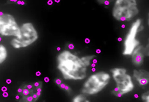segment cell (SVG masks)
I'll return each instance as SVG.
<instances>
[{
    "label": "cell",
    "mask_w": 149,
    "mask_h": 102,
    "mask_svg": "<svg viewBox=\"0 0 149 102\" xmlns=\"http://www.w3.org/2000/svg\"><path fill=\"white\" fill-rule=\"evenodd\" d=\"M58 69L66 80H82L86 76L87 67L77 56L65 50L57 57Z\"/></svg>",
    "instance_id": "1"
},
{
    "label": "cell",
    "mask_w": 149,
    "mask_h": 102,
    "mask_svg": "<svg viewBox=\"0 0 149 102\" xmlns=\"http://www.w3.org/2000/svg\"><path fill=\"white\" fill-rule=\"evenodd\" d=\"M111 72L116 84V87L111 91L113 95L117 97H121L133 90L134 84L126 69L114 68L112 69Z\"/></svg>",
    "instance_id": "2"
},
{
    "label": "cell",
    "mask_w": 149,
    "mask_h": 102,
    "mask_svg": "<svg viewBox=\"0 0 149 102\" xmlns=\"http://www.w3.org/2000/svg\"><path fill=\"white\" fill-rule=\"evenodd\" d=\"M110 74L101 71L92 74L85 81L81 92L86 95L97 94L100 92L109 83Z\"/></svg>",
    "instance_id": "3"
},
{
    "label": "cell",
    "mask_w": 149,
    "mask_h": 102,
    "mask_svg": "<svg viewBox=\"0 0 149 102\" xmlns=\"http://www.w3.org/2000/svg\"><path fill=\"white\" fill-rule=\"evenodd\" d=\"M139 12L136 0H116L112 14L116 20L124 22L131 20Z\"/></svg>",
    "instance_id": "4"
},
{
    "label": "cell",
    "mask_w": 149,
    "mask_h": 102,
    "mask_svg": "<svg viewBox=\"0 0 149 102\" xmlns=\"http://www.w3.org/2000/svg\"><path fill=\"white\" fill-rule=\"evenodd\" d=\"M21 35L19 38L12 40L10 44L15 49L25 48L30 45L38 39L37 30L32 23L26 22L20 27Z\"/></svg>",
    "instance_id": "5"
},
{
    "label": "cell",
    "mask_w": 149,
    "mask_h": 102,
    "mask_svg": "<svg viewBox=\"0 0 149 102\" xmlns=\"http://www.w3.org/2000/svg\"><path fill=\"white\" fill-rule=\"evenodd\" d=\"M0 35L16 38L20 36V28L12 14L0 12Z\"/></svg>",
    "instance_id": "6"
},
{
    "label": "cell",
    "mask_w": 149,
    "mask_h": 102,
    "mask_svg": "<svg viewBox=\"0 0 149 102\" xmlns=\"http://www.w3.org/2000/svg\"><path fill=\"white\" fill-rule=\"evenodd\" d=\"M141 21L137 19L132 25L124 42L123 55L125 56L131 55L133 51L140 45V42L136 39L138 28L141 26Z\"/></svg>",
    "instance_id": "7"
},
{
    "label": "cell",
    "mask_w": 149,
    "mask_h": 102,
    "mask_svg": "<svg viewBox=\"0 0 149 102\" xmlns=\"http://www.w3.org/2000/svg\"><path fill=\"white\" fill-rule=\"evenodd\" d=\"M149 46L146 47L143 46H138L131 54V60L133 64L135 67H140L144 62L146 56L149 55Z\"/></svg>",
    "instance_id": "8"
},
{
    "label": "cell",
    "mask_w": 149,
    "mask_h": 102,
    "mask_svg": "<svg viewBox=\"0 0 149 102\" xmlns=\"http://www.w3.org/2000/svg\"><path fill=\"white\" fill-rule=\"evenodd\" d=\"M134 79L140 85H147L149 82V72L144 70H135L133 71Z\"/></svg>",
    "instance_id": "9"
},
{
    "label": "cell",
    "mask_w": 149,
    "mask_h": 102,
    "mask_svg": "<svg viewBox=\"0 0 149 102\" xmlns=\"http://www.w3.org/2000/svg\"><path fill=\"white\" fill-rule=\"evenodd\" d=\"M7 49L3 45L0 44V64L5 61L7 57Z\"/></svg>",
    "instance_id": "10"
},
{
    "label": "cell",
    "mask_w": 149,
    "mask_h": 102,
    "mask_svg": "<svg viewBox=\"0 0 149 102\" xmlns=\"http://www.w3.org/2000/svg\"><path fill=\"white\" fill-rule=\"evenodd\" d=\"M95 55H88L82 57L81 58L84 64L87 67L91 65V61L95 59Z\"/></svg>",
    "instance_id": "11"
},
{
    "label": "cell",
    "mask_w": 149,
    "mask_h": 102,
    "mask_svg": "<svg viewBox=\"0 0 149 102\" xmlns=\"http://www.w3.org/2000/svg\"><path fill=\"white\" fill-rule=\"evenodd\" d=\"M87 101H89L87 100L86 95L82 93L81 94L77 95L74 98L73 100V102H83Z\"/></svg>",
    "instance_id": "12"
},
{
    "label": "cell",
    "mask_w": 149,
    "mask_h": 102,
    "mask_svg": "<svg viewBox=\"0 0 149 102\" xmlns=\"http://www.w3.org/2000/svg\"><path fill=\"white\" fill-rule=\"evenodd\" d=\"M34 89L30 90L24 87L23 88L22 92L20 94L22 95L23 97H26L29 95H32L34 94L33 90Z\"/></svg>",
    "instance_id": "13"
},
{
    "label": "cell",
    "mask_w": 149,
    "mask_h": 102,
    "mask_svg": "<svg viewBox=\"0 0 149 102\" xmlns=\"http://www.w3.org/2000/svg\"><path fill=\"white\" fill-rule=\"evenodd\" d=\"M141 99L143 101L149 102V92L148 91L142 94L141 95Z\"/></svg>",
    "instance_id": "14"
},
{
    "label": "cell",
    "mask_w": 149,
    "mask_h": 102,
    "mask_svg": "<svg viewBox=\"0 0 149 102\" xmlns=\"http://www.w3.org/2000/svg\"><path fill=\"white\" fill-rule=\"evenodd\" d=\"M24 101H27L31 102L34 101V99L32 95H29L26 97H23Z\"/></svg>",
    "instance_id": "15"
},
{
    "label": "cell",
    "mask_w": 149,
    "mask_h": 102,
    "mask_svg": "<svg viewBox=\"0 0 149 102\" xmlns=\"http://www.w3.org/2000/svg\"><path fill=\"white\" fill-rule=\"evenodd\" d=\"M97 1L100 4L103 5L106 1H108V0H97Z\"/></svg>",
    "instance_id": "16"
},
{
    "label": "cell",
    "mask_w": 149,
    "mask_h": 102,
    "mask_svg": "<svg viewBox=\"0 0 149 102\" xmlns=\"http://www.w3.org/2000/svg\"><path fill=\"white\" fill-rule=\"evenodd\" d=\"M26 88L30 90L33 89L34 88V86L33 85L29 84L26 86Z\"/></svg>",
    "instance_id": "17"
},
{
    "label": "cell",
    "mask_w": 149,
    "mask_h": 102,
    "mask_svg": "<svg viewBox=\"0 0 149 102\" xmlns=\"http://www.w3.org/2000/svg\"><path fill=\"white\" fill-rule=\"evenodd\" d=\"M32 96L33 98V99H34V101H35L37 99H38V98L39 97L38 96H37V94L36 93H34L32 95Z\"/></svg>",
    "instance_id": "18"
},
{
    "label": "cell",
    "mask_w": 149,
    "mask_h": 102,
    "mask_svg": "<svg viewBox=\"0 0 149 102\" xmlns=\"http://www.w3.org/2000/svg\"><path fill=\"white\" fill-rule=\"evenodd\" d=\"M56 83L57 85H60L62 83V81L60 79H57L56 80Z\"/></svg>",
    "instance_id": "19"
},
{
    "label": "cell",
    "mask_w": 149,
    "mask_h": 102,
    "mask_svg": "<svg viewBox=\"0 0 149 102\" xmlns=\"http://www.w3.org/2000/svg\"><path fill=\"white\" fill-rule=\"evenodd\" d=\"M40 83H39V82H36L35 83H34V87H35V88H37V87H39L40 85V84H41Z\"/></svg>",
    "instance_id": "20"
},
{
    "label": "cell",
    "mask_w": 149,
    "mask_h": 102,
    "mask_svg": "<svg viewBox=\"0 0 149 102\" xmlns=\"http://www.w3.org/2000/svg\"><path fill=\"white\" fill-rule=\"evenodd\" d=\"M68 47L69 49H70V50H72L73 49H74V45L70 43V44L69 45Z\"/></svg>",
    "instance_id": "21"
},
{
    "label": "cell",
    "mask_w": 149,
    "mask_h": 102,
    "mask_svg": "<svg viewBox=\"0 0 149 102\" xmlns=\"http://www.w3.org/2000/svg\"><path fill=\"white\" fill-rule=\"evenodd\" d=\"M44 81L45 82H46V83H48L50 81V79H49V77H45L44 79Z\"/></svg>",
    "instance_id": "22"
},
{
    "label": "cell",
    "mask_w": 149,
    "mask_h": 102,
    "mask_svg": "<svg viewBox=\"0 0 149 102\" xmlns=\"http://www.w3.org/2000/svg\"><path fill=\"white\" fill-rule=\"evenodd\" d=\"M65 86H66V85L63 83H61V84L60 85V87H61V88L63 89L65 88Z\"/></svg>",
    "instance_id": "23"
},
{
    "label": "cell",
    "mask_w": 149,
    "mask_h": 102,
    "mask_svg": "<svg viewBox=\"0 0 149 102\" xmlns=\"http://www.w3.org/2000/svg\"><path fill=\"white\" fill-rule=\"evenodd\" d=\"M64 89H65V90L66 91H69L70 90V87H69V86L66 85L65 86V88Z\"/></svg>",
    "instance_id": "24"
},
{
    "label": "cell",
    "mask_w": 149,
    "mask_h": 102,
    "mask_svg": "<svg viewBox=\"0 0 149 102\" xmlns=\"http://www.w3.org/2000/svg\"><path fill=\"white\" fill-rule=\"evenodd\" d=\"M41 74H41V72H40L39 71H37V72L36 73V75L37 76H40Z\"/></svg>",
    "instance_id": "25"
},
{
    "label": "cell",
    "mask_w": 149,
    "mask_h": 102,
    "mask_svg": "<svg viewBox=\"0 0 149 102\" xmlns=\"http://www.w3.org/2000/svg\"><path fill=\"white\" fill-rule=\"evenodd\" d=\"M22 90H23V88H20L18 89L17 91H18V92L19 93V94H20L21 92H22Z\"/></svg>",
    "instance_id": "26"
},
{
    "label": "cell",
    "mask_w": 149,
    "mask_h": 102,
    "mask_svg": "<svg viewBox=\"0 0 149 102\" xmlns=\"http://www.w3.org/2000/svg\"><path fill=\"white\" fill-rule=\"evenodd\" d=\"M85 41L86 43H90V40L88 39V38H86V39H85Z\"/></svg>",
    "instance_id": "27"
},
{
    "label": "cell",
    "mask_w": 149,
    "mask_h": 102,
    "mask_svg": "<svg viewBox=\"0 0 149 102\" xmlns=\"http://www.w3.org/2000/svg\"><path fill=\"white\" fill-rule=\"evenodd\" d=\"M3 96L5 97H7V96H8V94L7 92H5L3 94Z\"/></svg>",
    "instance_id": "28"
},
{
    "label": "cell",
    "mask_w": 149,
    "mask_h": 102,
    "mask_svg": "<svg viewBox=\"0 0 149 102\" xmlns=\"http://www.w3.org/2000/svg\"><path fill=\"white\" fill-rule=\"evenodd\" d=\"M6 83H7L8 84H10V83H11L12 81L11 79H8L7 80H6Z\"/></svg>",
    "instance_id": "29"
},
{
    "label": "cell",
    "mask_w": 149,
    "mask_h": 102,
    "mask_svg": "<svg viewBox=\"0 0 149 102\" xmlns=\"http://www.w3.org/2000/svg\"><path fill=\"white\" fill-rule=\"evenodd\" d=\"M36 94H37V96H38V97H39L41 94V92H37L36 93Z\"/></svg>",
    "instance_id": "30"
},
{
    "label": "cell",
    "mask_w": 149,
    "mask_h": 102,
    "mask_svg": "<svg viewBox=\"0 0 149 102\" xmlns=\"http://www.w3.org/2000/svg\"><path fill=\"white\" fill-rule=\"evenodd\" d=\"M16 99V100H18V99H19L20 97L19 96V95H17L15 97Z\"/></svg>",
    "instance_id": "31"
},
{
    "label": "cell",
    "mask_w": 149,
    "mask_h": 102,
    "mask_svg": "<svg viewBox=\"0 0 149 102\" xmlns=\"http://www.w3.org/2000/svg\"><path fill=\"white\" fill-rule=\"evenodd\" d=\"M61 50V48L60 47H58L57 48V51H60Z\"/></svg>",
    "instance_id": "32"
},
{
    "label": "cell",
    "mask_w": 149,
    "mask_h": 102,
    "mask_svg": "<svg viewBox=\"0 0 149 102\" xmlns=\"http://www.w3.org/2000/svg\"><path fill=\"white\" fill-rule=\"evenodd\" d=\"M100 51V50H98H98H96V52L97 53V54H99V53H100V52H99V51Z\"/></svg>",
    "instance_id": "33"
},
{
    "label": "cell",
    "mask_w": 149,
    "mask_h": 102,
    "mask_svg": "<svg viewBox=\"0 0 149 102\" xmlns=\"http://www.w3.org/2000/svg\"><path fill=\"white\" fill-rule=\"evenodd\" d=\"M115 1V0H108V1H109V2H110V3L112 2H113V1Z\"/></svg>",
    "instance_id": "34"
},
{
    "label": "cell",
    "mask_w": 149,
    "mask_h": 102,
    "mask_svg": "<svg viewBox=\"0 0 149 102\" xmlns=\"http://www.w3.org/2000/svg\"><path fill=\"white\" fill-rule=\"evenodd\" d=\"M135 97L136 98H138V94H135Z\"/></svg>",
    "instance_id": "35"
},
{
    "label": "cell",
    "mask_w": 149,
    "mask_h": 102,
    "mask_svg": "<svg viewBox=\"0 0 149 102\" xmlns=\"http://www.w3.org/2000/svg\"><path fill=\"white\" fill-rule=\"evenodd\" d=\"M92 71H95V68H93L92 69Z\"/></svg>",
    "instance_id": "36"
},
{
    "label": "cell",
    "mask_w": 149,
    "mask_h": 102,
    "mask_svg": "<svg viewBox=\"0 0 149 102\" xmlns=\"http://www.w3.org/2000/svg\"><path fill=\"white\" fill-rule=\"evenodd\" d=\"M120 39V38H118V41H121L122 40V39Z\"/></svg>",
    "instance_id": "37"
},
{
    "label": "cell",
    "mask_w": 149,
    "mask_h": 102,
    "mask_svg": "<svg viewBox=\"0 0 149 102\" xmlns=\"http://www.w3.org/2000/svg\"><path fill=\"white\" fill-rule=\"evenodd\" d=\"M122 28H124L125 27V25H122Z\"/></svg>",
    "instance_id": "38"
}]
</instances>
